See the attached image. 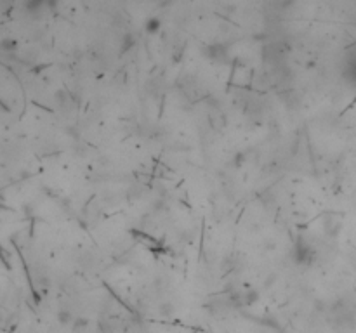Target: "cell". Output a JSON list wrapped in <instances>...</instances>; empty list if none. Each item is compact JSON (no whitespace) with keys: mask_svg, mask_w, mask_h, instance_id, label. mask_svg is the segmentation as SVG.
I'll use <instances>...</instances> for the list:
<instances>
[{"mask_svg":"<svg viewBox=\"0 0 356 333\" xmlns=\"http://www.w3.org/2000/svg\"><path fill=\"white\" fill-rule=\"evenodd\" d=\"M314 259V252L304 240H299L294 246V261L299 266H309Z\"/></svg>","mask_w":356,"mask_h":333,"instance_id":"6da1fadb","label":"cell"},{"mask_svg":"<svg viewBox=\"0 0 356 333\" xmlns=\"http://www.w3.org/2000/svg\"><path fill=\"white\" fill-rule=\"evenodd\" d=\"M205 54H207V58L212 59V61H217V63L226 61V50H224L222 45H209L205 49Z\"/></svg>","mask_w":356,"mask_h":333,"instance_id":"7a4b0ae2","label":"cell"},{"mask_svg":"<svg viewBox=\"0 0 356 333\" xmlns=\"http://www.w3.org/2000/svg\"><path fill=\"white\" fill-rule=\"evenodd\" d=\"M16 49H18V42H16L14 39H4L0 42V50H2V52L11 54V52H14Z\"/></svg>","mask_w":356,"mask_h":333,"instance_id":"3957f363","label":"cell"},{"mask_svg":"<svg viewBox=\"0 0 356 333\" xmlns=\"http://www.w3.org/2000/svg\"><path fill=\"white\" fill-rule=\"evenodd\" d=\"M160 26H162V23L158 18H149V20L146 21V31H148V33H157V31L160 30Z\"/></svg>","mask_w":356,"mask_h":333,"instance_id":"277c9868","label":"cell"},{"mask_svg":"<svg viewBox=\"0 0 356 333\" xmlns=\"http://www.w3.org/2000/svg\"><path fill=\"white\" fill-rule=\"evenodd\" d=\"M127 47H132V37L130 35L125 37V45H122V50H127Z\"/></svg>","mask_w":356,"mask_h":333,"instance_id":"5b68a950","label":"cell"}]
</instances>
